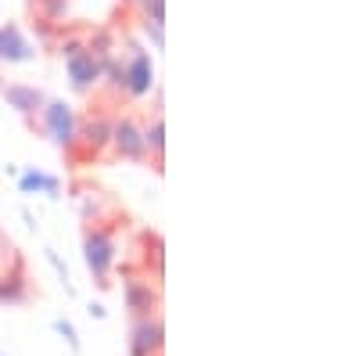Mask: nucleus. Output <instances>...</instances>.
Instances as JSON below:
<instances>
[{
  "mask_svg": "<svg viewBox=\"0 0 359 356\" xmlns=\"http://www.w3.org/2000/svg\"><path fill=\"white\" fill-rule=\"evenodd\" d=\"M43 4H47L43 18H47V22H57V18L65 15V8H69V0H43Z\"/></svg>",
  "mask_w": 359,
  "mask_h": 356,
  "instance_id": "15",
  "label": "nucleus"
},
{
  "mask_svg": "<svg viewBox=\"0 0 359 356\" xmlns=\"http://www.w3.org/2000/svg\"><path fill=\"white\" fill-rule=\"evenodd\" d=\"M22 187H25V191H29V187H47V191H57V180H50V176H40V173H25Z\"/></svg>",
  "mask_w": 359,
  "mask_h": 356,
  "instance_id": "14",
  "label": "nucleus"
},
{
  "mask_svg": "<svg viewBox=\"0 0 359 356\" xmlns=\"http://www.w3.org/2000/svg\"><path fill=\"white\" fill-rule=\"evenodd\" d=\"M57 331H62V335L69 338V345L76 349V331H72V324H65V320H62V324H57Z\"/></svg>",
  "mask_w": 359,
  "mask_h": 356,
  "instance_id": "16",
  "label": "nucleus"
},
{
  "mask_svg": "<svg viewBox=\"0 0 359 356\" xmlns=\"http://www.w3.org/2000/svg\"><path fill=\"white\" fill-rule=\"evenodd\" d=\"M4 94H8V101H11L22 115H33V112H40V108H43V94L36 91V86L8 83V86H4Z\"/></svg>",
  "mask_w": 359,
  "mask_h": 356,
  "instance_id": "9",
  "label": "nucleus"
},
{
  "mask_svg": "<svg viewBox=\"0 0 359 356\" xmlns=\"http://www.w3.org/2000/svg\"><path fill=\"white\" fill-rule=\"evenodd\" d=\"M83 249H86V266H90V270H94V277L104 284L111 263H115V237H111V230L90 227L86 237H83Z\"/></svg>",
  "mask_w": 359,
  "mask_h": 356,
  "instance_id": "1",
  "label": "nucleus"
},
{
  "mask_svg": "<svg viewBox=\"0 0 359 356\" xmlns=\"http://www.w3.org/2000/svg\"><path fill=\"white\" fill-rule=\"evenodd\" d=\"M165 126H162V115H155L151 123H147V130H144V147H151L155 152V159H162V147H165Z\"/></svg>",
  "mask_w": 359,
  "mask_h": 356,
  "instance_id": "12",
  "label": "nucleus"
},
{
  "mask_svg": "<svg viewBox=\"0 0 359 356\" xmlns=\"http://www.w3.org/2000/svg\"><path fill=\"white\" fill-rule=\"evenodd\" d=\"M33 58H36V51H33V44L22 37L18 25L0 29V62L18 65V62H33Z\"/></svg>",
  "mask_w": 359,
  "mask_h": 356,
  "instance_id": "7",
  "label": "nucleus"
},
{
  "mask_svg": "<svg viewBox=\"0 0 359 356\" xmlns=\"http://www.w3.org/2000/svg\"><path fill=\"white\" fill-rule=\"evenodd\" d=\"M65 62H69V79H72V86L79 94H86L90 86L97 83V76H101V65H97V58H94V51H86V47H79V44H65Z\"/></svg>",
  "mask_w": 359,
  "mask_h": 356,
  "instance_id": "3",
  "label": "nucleus"
},
{
  "mask_svg": "<svg viewBox=\"0 0 359 356\" xmlns=\"http://www.w3.org/2000/svg\"><path fill=\"white\" fill-rule=\"evenodd\" d=\"M137 4H140V11H144V18H147V22H158V25H162L165 0H137Z\"/></svg>",
  "mask_w": 359,
  "mask_h": 356,
  "instance_id": "13",
  "label": "nucleus"
},
{
  "mask_svg": "<svg viewBox=\"0 0 359 356\" xmlns=\"http://www.w3.org/2000/svg\"><path fill=\"white\" fill-rule=\"evenodd\" d=\"M40 123H43L47 137L57 147H72V140H76V115H72V108L65 101H43Z\"/></svg>",
  "mask_w": 359,
  "mask_h": 356,
  "instance_id": "2",
  "label": "nucleus"
},
{
  "mask_svg": "<svg viewBox=\"0 0 359 356\" xmlns=\"http://www.w3.org/2000/svg\"><path fill=\"white\" fill-rule=\"evenodd\" d=\"M162 317H140L130 328V356H158L162 352Z\"/></svg>",
  "mask_w": 359,
  "mask_h": 356,
  "instance_id": "4",
  "label": "nucleus"
},
{
  "mask_svg": "<svg viewBox=\"0 0 359 356\" xmlns=\"http://www.w3.org/2000/svg\"><path fill=\"white\" fill-rule=\"evenodd\" d=\"M76 137H83V144H86V147L101 152V147L111 140V123H104V119H90V123L83 126V133H76Z\"/></svg>",
  "mask_w": 359,
  "mask_h": 356,
  "instance_id": "10",
  "label": "nucleus"
},
{
  "mask_svg": "<svg viewBox=\"0 0 359 356\" xmlns=\"http://www.w3.org/2000/svg\"><path fill=\"white\" fill-rule=\"evenodd\" d=\"M126 306L130 313L140 320V317H155V306H158V291L144 281H126Z\"/></svg>",
  "mask_w": 359,
  "mask_h": 356,
  "instance_id": "8",
  "label": "nucleus"
},
{
  "mask_svg": "<svg viewBox=\"0 0 359 356\" xmlns=\"http://www.w3.org/2000/svg\"><path fill=\"white\" fill-rule=\"evenodd\" d=\"M111 144L115 152L123 159H140L147 147H144V130L133 123V119H118V123L111 126Z\"/></svg>",
  "mask_w": 359,
  "mask_h": 356,
  "instance_id": "6",
  "label": "nucleus"
},
{
  "mask_svg": "<svg viewBox=\"0 0 359 356\" xmlns=\"http://www.w3.org/2000/svg\"><path fill=\"white\" fill-rule=\"evenodd\" d=\"M155 86V69H151V58H147L140 47H133L130 62L123 65V91L130 98H144L147 91Z\"/></svg>",
  "mask_w": 359,
  "mask_h": 356,
  "instance_id": "5",
  "label": "nucleus"
},
{
  "mask_svg": "<svg viewBox=\"0 0 359 356\" xmlns=\"http://www.w3.org/2000/svg\"><path fill=\"white\" fill-rule=\"evenodd\" d=\"M25 291H29V284H25V274H4L0 277V303H25Z\"/></svg>",
  "mask_w": 359,
  "mask_h": 356,
  "instance_id": "11",
  "label": "nucleus"
}]
</instances>
